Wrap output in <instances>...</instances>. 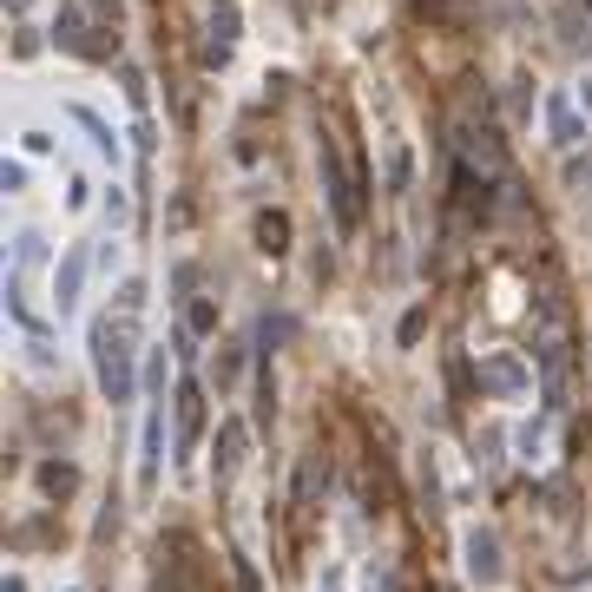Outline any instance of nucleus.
I'll return each instance as SVG.
<instances>
[{
    "instance_id": "nucleus-24",
    "label": "nucleus",
    "mask_w": 592,
    "mask_h": 592,
    "mask_svg": "<svg viewBox=\"0 0 592 592\" xmlns=\"http://www.w3.org/2000/svg\"><path fill=\"white\" fill-rule=\"evenodd\" d=\"M0 185H7V191H27V165H20V158H7V165H0Z\"/></svg>"
},
{
    "instance_id": "nucleus-22",
    "label": "nucleus",
    "mask_w": 592,
    "mask_h": 592,
    "mask_svg": "<svg viewBox=\"0 0 592 592\" xmlns=\"http://www.w3.org/2000/svg\"><path fill=\"white\" fill-rule=\"evenodd\" d=\"M421 329H428V310H408V316H402V349L421 343Z\"/></svg>"
},
{
    "instance_id": "nucleus-21",
    "label": "nucleus",
    "mask_w": 592,
    "mask_h": 592,
    "mask_svg": "<svg viewBox=\"0 0 592 592\" xmlns=\"http://www.w3.org/2000/svg\"><path fill=\"white\" fill-rule=\"evenodd\" d=\"M362 592H395V573L389 566H362Z\"/></svg>"
},
{
    "instance_id": "nucleus-26",
    "label": "nucleus",
    "mask_w": 592,
    "mask_h": 592,
    "mask_svg": "<svg viewBox=\"0 0 592 592\" xmlns=\"http://www.w3.org/2000/svg\"><path fill=\"white\" fill-rule=\"evenodd\" d=\"M0 592H33V579L27 573H7V586H0Z\"/></svg>"
},
{
    "instance_id": "nucleus-5",
    "label": "nucleus",
    "mask_w": 592,
    "mask_h": 592,
    "mask_svg": "<svg viewBox=\"0 0 592 592\" xmlns=\"http://www.w3.org/2000/svg\"><path fill=\"white\" fill-rule=\"evenodd\" d=\"M86 270H93V250L66 244V257L53 264V310H60V323L79 316V303H86Z\"/></svg>"
},
{
    "instance_id": "nucleus-7",
    "label": "nucleus",
    "mask_w": 592,
    "mask_h": 592,
    "mask_svg": "<svg viewBox=\"0 0 592 592\" xmlns=\"http://www.w3.org/2000/svg\"><path fill=\"white\" fill-rule=\"evenodd\" d=\"M165 448H172V435H165V402H145V421H139V487H158V474H165Z\"/></svg>"
},
{
    "instance_id": "nucleus-2",
    "label": "nucleus",
    "mask_w": 592,
    "mask_h": 592,
    "mask_svg": "<svg viewBox=\"0 0 592 592\" xmlns=\"http://www.w3.org/2000/svg\"><path fill=\"white\" fill-rule=\"evenodd\" d=\"M316 172H323V191H329V211H336V224L343 231H356L362 224V191H356V172L343 165V145L323 132V145H316Z\"/></svg>"
},
{
    "instance_id": "nucleus-10",
    "label": "nucleus",
    "mask_w": 592,
    "mask_h": 592,
    "mask_svg": "<svg viewBox=\"0 0 592 592\" xmlns=\"http://www.w3.org/2000/svg\"><path fill=\"white\" fill-rule=\"evenodd\" d=\"M198 428H204V389L198 382H185V389H178V448H198Z\"/></svg>"
},
{
    "instance_id": "nucleus-16",
    "label": "nucleus",
    "mask_w": 592,
    "mask_h": 592,
    "mask_svg": "<svg viewBox=\"0 0 592 592\" xmlns=\"http://www.w3.org/2000/svg\"><path fill=\"white\" fill-rule=\"evenodd\" d=\"M257 250H264V257H283V250H290V218H283V211H264V218H257Z\"/></svg>"
},
{
    "instance_id": "nucleus-12",
    "label": "nucleus",
    "mask_w": 592,
    "mask_h": 592,
    "mask_svg": "<svg viewBox=\"0 0 592 592\" xmlns=\"http://www.w3.org/2000/svg\"><path fill=\"white\" fill-rule=\"evenodd\" d=\"M514 454H520V461H527V468H533V461H546V454H553V421H520V428H514Z\"/></svg>"
},
{
    "instance_id": "nucleus-15",
    "label": "nucleus",
    "mask_w": 592,
    "mask_h": 592,
    "mask_svg": "<svg viewBox=\"0 0 592 592\" xmlns=\"http://www.w3.org/2000/svg\"><path fill=\"white\" fill-rule=\"evenodd\" d=\"M145 395H152V402H165V389H172V356H165V343H152L145 349Z\"/></svg>"
},
{
    "instance_id": "nucleus-1",
    "label": "nucleus",
    "mask_w": 592,
    "mask_h": 592,
    "mask_svg": "<svg viewBox=\"0 0 592 592\" xmlns=\"http://www.w3.org/2000/svg\"><path fill=\"white\" fill-rule=\"evenodd\" d=\"M93 375H99V395L112 408H125L132 389H139V349H132V316L125 310L93 329Z\"/></svg>"
},
{
    "instance_id": "nucleus-11",
    "label": "nucleus",
    "mask_w": 592,
    "mask_h": 592,
    "mask_svg": "<svg viewBox=\"0 0 592 592\" xmlns=\"http://www.w3.org/2000/svg\"><path fill=\"white\" fill-rule=\"evenodd\" d=\"M66 119H73V125H79V132H86V139H93V145H99V158H112V165H119V132H112V125H106V119H99V112H93V106H66Z\"/></svg>"
},
{
    "instance_id": "nucleus-9",
    "label": "nucleus",
    "mask_w": 592,
    "mask_h": 592,
    "mask_svg": "<svg viewBox=\"0 0 592 592\" xmlns=\"http://www.w3.org/2000/svg\"><path fill=\"white\" fill-rule=\"evenodd\" d=\"M53 40H60L66 53H86V60H99V53H106V40H93V20H86V7H79V0H66V7H60Z\"/></svg>"
},
{
    "instance_id": "nucleus-23",
    "label": "nucleus",
    "mask_w": 592,
    "mask_h": 592,
    "mask_svg": "<svg viewBox=\"0 0 592 592\" xmlns=\"http://www.w3.org/2000/svg\"><path fill=\"white\" fill-rule=\"evenodd\" d=\"M566 191H592V158H586V165H579V158L566 165Z\"/></svg>"
},
{
    "instance_id": "nucleus-19",
    "label": "nucleus",
    "mask_w": 592,
    "mask_h": 592,
    "mask_svg": "<svg viewBox=\"0 0 592 592\" xmlns=\"http://www.w3.org/2000/svg\"><path fill=\"white\" fill-rule=\"evenodd\" d=\"M185 323H191V336H211V329H218V303H211V296H191Z\"/></svg>"
},
{
    "instance_id": "nucleus-29",
    "label": "nucleus",
    "mask_w": 592,
    "mask_h": 592,
    "mask_svg": "<svg viewBox=\"0 0 592 592\" xmlns=\"http://www.w3.org/2000/svg\"><path fill=\"white\" fill-rule=\"evenodd\" d=\"M7 7H14V14H20V7H27V0H7Z\"/></svg>"
},
{
    "instance_id": "nucleus-28",
    "label": "nucleus",
    "mask_w": 592,
    "mask_h": 592,
    "mask_svg": "<svg viewBox=\"0 0 592 592\" xmlns=\"http://www.w3.org/2000/svg\"><path fill=\"white\" fill-rule=\"evenodd\" d=\"M93 14H106V20H119V0H93Z\"/></svg>"
},
{
    "instance_id": "nucleus-14",
    "label": "nucleus",
    "mask_w": 592,
    "mask_h": 592,
    "mask_svg": "<svg viewBox=\"0 0 592 592\" xmlns=\"http://www.w3.org/2000/svg\"><path fill=\"white\" fill-rule=\"evenodd\" d=\"M20 362H27V375H40V382H53V375L66 369V362H60V349H53L47 336H27V343H20Z\"/></svg>"
},
{
    "instance_id": "nucleus-13",
    "label": "nucleus",
    "mask_w": 592,
    "mask_h": 592,
    "mask_svg": "<svg viewBox=\"0 0 592 592\" xmlns=\"http://www.w3.org/2000/svg\"><path fill=\"white\" fill-rule=\"evenodd\" d=\"M33 481H40V494H47V500H73L79 494V468H73V461H40Z\"/></svg>"
},
{
    "instance_id": "nucleus-4",
    "label": "nucleus",
    "mask_w": 592,
    "mask_h": 592,
    "mask_svg": "<svg viewBox=\"0 0 592 592\" xmlns=\"http://www.w3.org/2000/svg\"><path fill=\"white\" fill-rule=\"evenodd\" d=\"M461 573H468L474 586H500V579H507V546H500V533L487 527V520H468V527H461Z\"/></svg>"
},
{
    "instance_id": "nucleus-8",
    "label": "nucleus",
    "mask_w": 592,
    "mask_h": 592,
    "mask_svg": "<svg viewBox=\"0 0 592 592\" xmlns=\"http://www.w3.org/2000/svg\"><path fill=\"white\" fill-rule=\"evenodd\" d=\"M579 99L566 93V86H553V93H546V139L560 145V152H579V145H586V119H579Z\"/></svg>"
},
{
    "instance_id": "nucleus-3",
    "label": "nucleus",
    "mask_w": 592,
    "mask_h": 592,
    "mask_svg": "<svg viewBox=\"0 0 592 592\" xmlns=\"http://www.w3.org/2000/svg\"><path fill=\"white\" fill-rule=\"evenodd\" d=\"M474 382H481L487 402H520V395H533V362L520 349H487L474 362Z\"/></svg>"
},
{
    "instance_id": "nucleus-17",
    "label": "nucleus",
    "mask_w": 592,
    "mask_h": 592,
    "mask_svg": "<svg viewBox=\"0 0 592 592\" xmlns=\"http://www.w3.org/2000/svg\"><path fill=\"white\" fill-rule=\"evenodd\" d=\"M211 40H224V47H231L237 33H244V7H237V0H211Z\"/></svg>"
},
{
    "instance_id": "nucleus-25",
    "label": "nucleus",
    "mask_w": 592,
    "mask_h": 592,
    "mask_svg": "<svg viewBox=\"0 0 592 592\" xmlns=\"http://www.w3.org/2000/svg\"><path fill=\"white\" fill-rule=\"evenodd\" d=\"M106 218H112V224H125V191H119V185L106 191Z\"/></svg>"
},
{
    "instance_id": "nucleus-27",
    "label": "nucleus",
    "mask_w": 592,
    "mask_h": 592,
    "mask_svg": "<svg viewBox=\"0 0 592 592\" xmlns=\"http://www.w3.org/2000/svg\"><path fill=\"white\" fill-rule=\"evenodd\" d=\"M579 106H586V119H592V73L579 79Z\"/></svg>"
},
{
    "instance_id": "nucleus-20",
    "label": "nucleus",
    "mask_w": 592,
    "mask_h": 592,
    "mask_svg": "<svg viewBox=\"0 0 592 592\" xmlns=\"http://www.w3.org/2000/svg\"><path fill=\"white\" fill-rule=\"evenodd\" d=\"M237 369H244V362H237V349H224V356L211 362V382H218V389H231V382H237Z\"/></svg>"
},
{
    "instance_id": "nucleus-6",
    "label": "nucleus",
    "mask_w": 592,
    "mask_h": 592,
    "mask_svg": "<svg viewBox=\"0 0 592 592\" xmlns=\"http://www.w3.org/2000/svg\"><path fill=\"white\" fill-rule=\"evenodd\" d=\"M244 461H250V428H244V415H224L218 435H211V481H218V487L237 481Z\"/></svg>"
},
{
    "instance_id": "nucleus-18",
    "label": "nucleus",
    "mask_w": 592,
    "mask_h": 592,
    "mask_svg": "<svg viewBox=\"0 0 592 592\" xmlns=\"http://www.w3.org/2000/svg\"><path fill=\"white\" fill-rule=\"evenodd\" d=\"M47 264V237L40 231H14V277H27V270Z\"/></svg>"
}]
</instances>
